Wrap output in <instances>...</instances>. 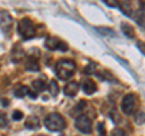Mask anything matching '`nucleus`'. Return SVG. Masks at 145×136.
I'll return each mask as SVG.
<instances>
[{"instance_id":"obj_21","label":"nucleus","mask_w":145,"mask_h":136,"mask_svg":"<svg viewBox=\"0 0 145 136\" xmlns=\"http://www.w3.org/2000/svg\"><path fill=\"white\" fill-rule=\"evenodd\" d=\"M22 118H23V112H21V111H18V110H16V111L12 112V119H13V120L20 121Z\"/></svg>"},{"instance_id":"obj_22","label":"nucleus","mask_w":145,"mask_h":136,"mask_svg":"<svg viewBox=\"0 0 145 136\" xmlns=\"http://www.w3.org/2000/svg\"><path fill=\"white\" fill-rule=\"evenodd\" d=\"M111 136H128V135L126 134L125 130H122V129H120V128H116V129L112 130Z\"/></svg>"},{"instance_id":"obj_25","label":"nucleus","mask_w":145,"mask_h":136,"mask_svg":"<svg viewBox=\"0 0 145 136\" xmlns=\"http://www.w3.org/2000/svg\"><path fill=\"white\" fill-rule=\"evenodd\" d=\"M101 33H108V34H114V32L110 28H98Z\"/></svg>"},{"instance_id":"obj_24","label":"nucleus","mask_w":145,"mask_h":136,"mask_svg":"<svg viewBox=\"0 0 145 136\" xmlns=\"http://www.w3.org/2000/svg\"><path fill=\"white\" fill-rule=\"evenodd\" d=\"M104 4H105V5H108V6H110V7H117L119 6V3L117 1H109V0H104Z\"/></svg>"},{"instance_id":"obj_3","label":"nucleus","mask_w":145,"mask_h":136,"mask_svg":"<svg viewBox=\"0 0 145 136\" xmlns=\"http://www.w3.org/2000/svg\"><path fill=\"white\" fill-rule=\"evenodd\" d=\"M17 30L24 40H29L31 38H34V35H35V27L33 24V22H31V20L29 18H22L18 21Z\"/></svg>"},{"instance_id":"obj_5","label":"nucleus","mask_w":145,"mask_h":136,"mask_svg":"<svg viewBox=\"0 0 145 136\" xmlns=\"http://www.w3.org/2000/svg\"><path fill=\"white\" fill-rule=\"evenodd\" d=\"M75 128L78 129L80 133L88 135L92 133V120L87 116L81 114L75 119Z\"/></svg>"},{"instance_id":"obj_27","label":"nucleus","mask_w":145,"mask_h":136,"mask_svg":"<svg viewBox=\"0 0 145 136\" xmlns=\"http://www.w3.org/2000/svg\"><path fill=\"white\" fill-rule=\"evenodd\" d=\"M36 136H46V135H36Z\"/></svg>"},{"instance_id":"obj_16","label":"nucleus","mask_w":145,"mask_h":136,"mask_svg":"<svg viewBox=\"0 0 145 136\" xmlns=\"http://www.w3.org/2000/svg\"><path fill=\"white\" fill-rule=\"evenodd\" d=\"M121 30H122V33H123L127 38H134V35H135L134 28L131 24L126 23V22L121 24Z\"/></svg>"},{"instance_id":"obj_13","label":"nucleus","mask_w":145,"mask_h":136,"mask_svg":"<svg viewBox=\"0 0 145 136\" xmlns=\"http://www.w3.org/2000/svg\"><path fill=\"white\" fill-rule=\"evenodd\" d=\"M31 88H33L34 90V92L38 95L39 92H41L45 90V88H46V84H45V79H41V78H39V79H35L31 81Z\"/></svg>"},{"instance_id":"obj_11","label":"nucleus","mask_w":145,"mask_h":136,"mask_svg":"<svg viewBox=\"0 0 145 136\" xmlns=\"http://www.w3.org/2000/svg\"><path fill=\"white\" fill-rule=\"evenodd\" d=\"M24 57V50L22 49V46L20 44H17L13 46V50H12V62L15 63H18L23 60Z\"/></svg>"},{"instance_id":"obj_10","label":"nucleus","mask_w":145,"mask_h":136,"mask_svg":"<svg viewBox=\"0 0 145 136\" xmlns=\"http://www.w3.org/2000/svg\"><path fill=\"white\" fill-rule=\"evenodd\" d=\"M25 68H27V71H30V72H38L40 69L38 57H34L33 55H29L28 60H27V62H25Z\"/></svg>"},{"instance_id":"obj_18","label":"nucleus","mask_w":145,"mask_h":136,"mask_svg":"<svg viewBox=\"0 0 145 136\" xmlns=\"http://www.w3.org/2000/svg\"><path fill=\"white\" fill-rule=\"evenodd\" d=\"M134 121H135V124H138V125H143L144 124V111L143 110H139V111L135 112Z\"/></svg>"},{"instance_id":"obj_19","label":"nucleus","mask_w":145,"mask_h":136,"mask_svg":"<svg viewBox=\"0 0 145 136\" xmlns=\"http://www.w3.org/2000/svg\"><path fill=\"white\" fill-rule=\"evenodd\" d=\"M7 125H8V119H7L6 113L0 111V128L4 129V128H6Z\"/></svg>"},{"instance_id":"obj_6","label":"nucleus","mask_w":145,"mask_h":136,"mask_svg":"<svg viewBox=\"0 0 145 136\" xmlns=\"http://www.w3.org/2000/svg\"><path fill=\"white\" fill-rule=\"evenodd\" d=\"M45 46L51 51H54V50H58V51L62 52L68 51V44L63 40L58 39L57 37H47L45 40Z\"/></svg>"},{"instance_id":"obj_26","label":"nucleus","mask_w":145,"mask_h":136,"mask_svg":"<svg viewBox=\"0 0 145 136\" xmlns=\"http://www.w3.org/2000/svg\"><path fill=\"white\" fill-rule=\"evenodd\" d=\"M1 103H3V106L5 107V106H8V105H10V101H8V100H6V98H4Z\"/></svg>"},{"instance_id":"obj_9","label":"nucleus","mask_w":145,"mask_h":136,"mask_svg":"<svg viewBox=\"0 0 145 136\" xmlns=\"http://www.w3.org/2000/svg\"><path fill=\"white\" fill-rule=\"evenodd\" d=\"M81 88H82V91L86 95H92L97 91V84L92 79H84Z\"/></svg>"},{"instance_id":"obj_14","label":"nucleus","mask_w":145,"mask_h":136,"mask_svg":"<svg viewBox=\"0 0 145 136\" xmlns=\"http://www.w3.org/2000/svg\"><path fill=\"white\" fill-rule=\"evenodd\" d=\"M119 7L121 9V11L125 13L126 16L131 17L133 15V11H132V4L129 1H121L119 3Z\"/></svg>"},{"instance_id":"obj_12","label":"nucleus","mask_w":145,"mask_h":136,"mask_svg":"<svg viewBox=\"0 0 145 136\" xmlns=\"http://www.w3.org/2000/svg\"><path fill=\"white\" fill-rule=\"evenodd\" d=\"M24 126H25L27 129H29V130H36V129H39V126H40V119H39L38 117H35V116H30V117H28L25 119Z\"/></svg>"},{"instance_id":"obj_15","label":"nucleus","mask_w":145,"mask_h":136,"mask_svg":"<svg viewBox=\"0 0 145 136\" xmlns=\"http://www.w3.org/2000/svg\"><path fill=\"white\" fill-rule=\"evenodd\" d=\"M47 90L51 96L53 97H57L58 94H59V86H58V83L54 79H52L51 81L48 83V86H47Z\"/></svg>"},{"instance_id":"obj_1","label":"nucleus","mask_w":145,"mask_h":136,"mask_svg":"<svg viewBox=\"0 0 145 136\" xmlns=\"http://www.w3.org/2000/svg\"><path fill=\"white\" fill-rule=\"evenodd\" d=\"M75 69H76V63L69 60V58H62L54 66V73L61 80L70 79L74 75Z\"/></svg>"},{"instance_id":"obj_4","label":"nucleus","mask_w":145,"mask_h":136,"mask_svg":"<svg viewBox=\"0 0 145 136\" xmlns=\"http://www.w3.org/2000/svg\"><path fill=\"white\" fill-rule=\"evenodd\" d=\"M137 105H138V100L134 96L133 94H127L126 96L122 98V103H121V110L122 112L127 116L133 114L137 110Z\"/></svg>"},{"instance_id":"obj_2","label":"nucleus","mask_w":145,"mask_h":136,"mask_svg":"<svg viewBox=\"0 0 145 136\" xmlns=\"http://www.w3.org/2000/svg\"><path fill=\"white\" fill-rule=\"evenodd\" d=\"M44 124H45V126H46L47 130L53 131V133L64 130L65 126H67L64 118L57 112H53V113L47 114L46 118L44 119Z\"/></svg>"},{"instance_id":"obj_17","label":"nucleus","mask_w":145,"mask_h":136,"mask_svg":"<svg viewBox=\"0 0 145 136\" xmlns=\"http://www.w3.org/2000/svg\"><path fill=\"white\" fill-rule=\"evenodd\" d=\"M29 91H30V89L28 86H25V85H21L20 88L15 90V96L18 97V98H22V97L27 96V95H29Z\"/></svg>"},{"instance_id":"obj_23","label":"nucleus","mask_w":145,"mask_h":136,"mask_svg":"<svg viewBox=\"0 0 145 136\" xmlns=\"http://www.w3.org/2000/svg\"><path fill=\"white\" fill-rule=\"evenodd\" d=\"M98 131H99V136H105L106 135V130H105V125L104 123H98Z\"/></svg>"},{"instance_id":"obj_20","label":"nucleus","mask_w":145,"mask_h":136,"mask_svg":"<svg viewBox=\"0 0 145 136\" xmlns=\"http://www.w3.org/2000/svg\"><path fill=\"white\" fill-rule=\"evenodd\" d=\"M96 67H97L96 63H89V65H88L87 67H85L84 73H86V74H92V73H96Z\"/></svg>"},{"instance_id":"obj_7","label":"nucleus","mask_w":145,"mask_h":136,"mask_svg":"<svg viewBox=\"0 0 145 136\" xmlns=\"http://www.w3.org/2000/svg\"><path fill=\"white\" fill-rule=\"evenodd\" d=\"M13 27V18L7 11H1L0 13V28L4 34H10Z\"/></svg>"},{"instance_id":"obj_8","label":"nucleus","mask_w":145,"mask_h":136,"mask_svg":"<svg viewBox=\"0 0 145 136\" xmlns=\"http://www.w3.org/2000/svg\"><path fill=\"white\" fill-rule=\"evenodd\" d=\"M79 89H80L79 83H76V81H69V83L63 88V92H64V95H67V96L72 97V96L78 95Z\"/></svg>"}]
</instances>
